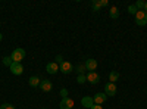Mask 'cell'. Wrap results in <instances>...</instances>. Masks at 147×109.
Wrapping results in <instances>:
<instances>
[{"label":"cell","mask_w":147,"mask_h":109,"mask_svg":"<svg viewBox=\"0 0 147 109\" xmlns=\"http://www.w3.org/2000/svg\"><path fill=\"white\" fill-rule=\"evenodd\" d=\"M10 58H12V60H13V62L21 64V60L25 59V50H24L22 47H18V49H15L13 52H12Z\"/></svg>","instance_id":"cell-1"},{"label":"cell","mask_w":147,"mask_h":109,"mask_svg":"<svg viewBox=\"0 0 147 109\" xmlns=\"http://www.w3.org/2000/svg\"><path fill=\"white\" fill-rule=\"evenodd\" d=\"M136 24L140 27H144L147 25V14L144 10H138L137 14H136Z\"/></svg>","instance_id":"cell-2"},{"label":"cell","mask_w":147,"mask_h":109,"mask_svg":"<svg viewBox=\"0 0 147 109\" xmlns=\"http://www.w3.org/2000/svg\"><path fill=\"white\" fill-rule=\"evenodd\" d=\"M59 71L62 72V74H71L74 71V65L71 62H68V60H63V62L59 65Z\"/></svg>","instance_id":"cell-3"},{"label":"cell","mask_w":147,"mask_h":109,"mask_svg":"<svg viewBox=\"0 0 147 109\" xmlns=\"http://www.w3.org/2000/svg\"><path fill=\"white\" fill-rule=\"evenodd\" d=\"M116 84L115 83H107L106 86H105V94L109 96V97H112V96L116 94Z\"/></svg>","instance_id":"cell-4"},{"label":"cell","mask_w":147,"mask_h":109,"mask_svg":"<svg viewBox=\"0 0 147 109\" xmlns=\"http://www.w3.org/2000/svg\"><path fill=\"white\" fill-rule=\"evenodd\" d=\"M84 66H85V69H87L88 72H91V71H96V69H97V60L90 58V59H87V60H85Z\"/></svg>","instance_id":"cell-5"},{"label":"cell","mask_w":147,"mask_h":109,"mask_svg":"<svg viewBox=\"0 0 147 109\" xmlns=\"http://www.w3.org/2000/svg\"><path fill=\"white\" fill-rule=\"evenodd\" d=\"M9 69H10V72H12L13 75H21L22 72H24V66H22L21 64H16V62L12 64Z\"/></svg>","instance_id":"cell-6"},{"label":"cell","mask_w":147,"mask_h":109,"mask_svg":"<svg viewBox=\"0 0 147 109\" xmlns=\"http://www.w3.org/2000/svg\"><path fill=\"white\" fill-rule=\"evenodd\" d=\"M87 81L90 84H97V83L100 81V77H99V74H97L96 71H91V72H88V74H87Z\"/></svg>","instance_id":"cell-7"},{"label":"cell","mask_w":147,"mask_h":109,"mask_svg":"<svg viewBox=\"0 0 147 109\" xmlns=\"http://www.w3.org/2000/svg\"><path fill=\"white\" fill-rule=\"evenodd\" d=\"M46 71L49 72V74H56V72H59V65L56 64V62H49L47 65H46Z\"/></svg>","instance_id":"cell-8"},{"label":"cell","mask_w":147,"mask_h":109,"mask_svg":"<svg viewBox=\"0 0 147 109\" xmlns=\"http://www.w3.org/2000/svg\"><path fill=\"white\" fill-rule=\"evenodd\" d=\"M72 106H74V100H72L71 97H65V99H62V102H60V105H59L60 109H71Z\"/></svg>","instance_id":"cell-9"},{"label":"cell","mask_w":147,"mask_h":109,"mask_svg":"<svg viewBox=\"0 0 147 109\" xmlns=\"http://www.w3.org/2000/svg\"><path fill=\"white\" fill-rule=\"evenodd\" d=\"M106 99H107V96H106L105 93H97V94H94V97H93V100H94L96 105H102V103H105Z\"/></svg>","instance_id":"cell-10"},{"label":"cell","mask_w":147,"mask_h":109,"mask_svg":"<svg viewBox=\"0 0 147 109\" xmlns=\"http://www.w3.org/2000/svg\"><path fill=\"white\" fill-rule=\"evenodd\" d=\"M81 105L84 106V108H93V105H94V100H93V97H90V96H85V97H82L81 99Z\"/></svg>","instance_id":"cell-11"},{"label":"cell","mask_w":147,"mask_h":109,"mask_svg":"<svg viewBox=\"0 0 147 109\" xmlns=\"http://www.w3.org/2000/svg\"><path fill=\"white\" fill-rule=\"evenodd\" d=\"M40 89L43 90V91H52V89H53V84L49 81V80H43L41 81V84H40Z\"/></svg>","instance_id":"cell-12"},{"label":"cell","mask_w":147,"mask_h":109,"mask_svg":"<svg viewBox=\"0 0 147 109\" xmlns=\"http://www.w3.org/2000/svg\"><path fill=\"white\" fill-rule=\"evenodd\" d=\"M28 83H30V86L31 87H40V84H41V80L38 78V77H35V75H32L30 80H28Z\"/></svg>","instance_id":"cell-13"},{"label":"cell","mask_w":147,"mask_h":109,"mask_svg":"<svg viewBox=\"0 0 147 109\" xmlns=\"http://www.w3.org/2000/svg\"><path fill=\"white\" fill-rule=\"evenodd\" d=\"M109 15H110V18L112 19H116L118 16H119V10H118V7L116 6H112L109 9Z\"/></svg>","instance_id":"cell-14"},{"label":"cell","mask_w":147,"mask_h":109,"mask_svg":"<svg viewBox=\"0 0 147 109\" xmlns=\"http://www.w3.org/2000/svg\"><path fill=\"white\" fill-rule=\"evenodd\" d=\"M119 80V72L118 71H112L109 74V83H116Z\"/></svg>","instance_id":"cell-15"},{"label":"cell","mask_w":147,"mask_h":109,"mask_svg":"<svg viewBox=\"0 0 147 109\" xmlns=\"http://www.w3.org/2000/svg\"><path fill=\"white\" fill-rule=\"evenodd\" d=\"M91 7H93V10L99 12V10H100V7H102L100 0H93V2H91Z\"/></svg>","instance_id":"cell-16"},{"label":"cell","mask_w":147,"mask_h":109,"mask_svg":"<svg viewBox=\"0 0 147 109\" xmlns=\"http://www.w3.org/2000/svg\"><path fill=\"white\" fill-rule=\"evenodd\" d=\"M13 64V60H12V58L10 56H6V58H3V65L5 66H9L10 68V65Z\"/></svg>","instance_id":"cell-17"},{"label":"cell","mask_w":147,"mask_h":109,"mask_svg":"<svg viewBox=\"0 0 147 109\" xmlns=\"http://www.w3.org/2000/svg\"><path fill=\"white\" fill-rule=\"evenodd\" d=\"M85 81H87V75H85V74H80V75L77 77V83H78V84H84Z\"/></svg>","instance_id":"cell-18"},{"label":"cell","mask_w":147,"mask_h":109,"mask_svg":"<svg viewBox=\"0 0 147 109\" xmlns=\"http://www.w3.org/2000/svg\"><path fill=\"white\" fill-rule=\"evenodd\" d=\"M138 12V9L136 7V5H129L128 6V14H131V15H136Z\"/></svg>","instance_id":"cell-19"},{"label":"cell","mask_w":147,"mask_h":109,"mask_svg":"<svg viewBox=\"0 0 147 109\" xmlns=\"http://www.w3.org/2000/svg\"><path fill=\"white\" fill-rule=\"evenodd\" d=\"M144 6H146V3L143 2V0H137V2H136V7L138 10H144Z\"/></svg>","instance_id":"cell-20"},{"label":"cell","mask_w":147,"mask_h":109,"mask_svg":"<svg viewBox=\"0 0 147 109\" xmlns=\"http://www.w3.org/2000/svg\"><path fill=\"white\" fill-rule=\"evenodd\" d=\"M0 109H16L12 103H3L2 106H0Z\"/></svg>","instance_id":"cell-21"},{"label":"cell","mask_w":147,"mask_h":109,"mask_svg":"<svg viewBox=\"0 0 147 109\" xmlns=\"http://www.w3.org/2000/svg\"><path fill=\"white\" fill-rule=\"evenodd\" d=\"M60 97H62V99L68 97V90H66V89H62V90H60Z\"/></svg>","instance_id":"cell-22"},{"label":"cell","mask_w":147,"mask_h":109,"mask_svg":"<svg viewBox=\"0 0 147 109\" xmlns=\"http://www.w3.org/2000/svg\"><path fill=\"white\" fill-rule=\"evenodd\" d=\"M55 62H56L57 65H60V64H62V62H63V58H62V55H57V56H56V60H55Z\"/></svg>","instance_id":"cell-23"},{"label":"cell","mask_w":147,"mask_h":109,"mask_svg":"<svg viewBox=\"0 0 147 109\" xmlns=\"http://www.w3.org/2000/svg\"><path fill=\"white\" fill-rule=\"evenodd\" d=\"M84 69H85V66H84V65L77 66V72H80V74H84Z\"/></svg>","instance_id":"cell-24"},{"label":"cell","mask_w":147,"mask_h":109,"mask_svg":"<svg viewBox=\"0 0 147 109\" xmlns=\"http://www.w3.org/2000/svg\"><path fill=\"white\" fill-rule=\"evenodd\" d=\"M100 3H102V7H103V6H107V5H109V2H107V0H100Z\"/></svg>","instance_id":"cell-25"},{"label":"cell","mask_w":147,"mask_h":109,"mask_svg":"<svg viewBox=\"0 0 147 109\" xmlns=\"http://www.w3.org/2000/svg\"><path fill=\"white\" fill-rule=\"evenodd\" d=\"M91 109H103V106H100V105H96V103H94Z\"/></svg>","instance_id":"cell-26"},{"label":"cell","mask_w":147,"mask_h":109,"mask_svg":"<svg viewBox=\"0 0 147 109\" xmlns=\"http://www.w3.org/2000/svg\"><path fill=\"white\" fill-rule=\"evenodd\" d=\"M144 12L147 14V2H146V6H144Z\"/></svg>","instance_id":"cell-27"},{"label":"cell","mask_w":147,"mask_h":109,"mask_svg":"<svg viewBox=\"0 0 147 109\" xmlns=\"http://www.w3.org/2000/svg\"><path fill=\"white\" fill-rule=\"evenodd\" d=\"M2 39H3V35H2V32H0V41H2Z\"/></svg>","instance_id":"cell-28"},{"label":"cell","mask_w":147,"mask_h":109,"mask_svg":"<svg viewBox=\"0 0 147 109\" xmlns=\"http://www.w3.org/2000/svg\"><path fill=\"white\" fill-rule=\"evenodd\" d=\"M41 109H46V108H41Z\"/></svg>","instance_id":"cell-29"},{"label":"cell","mask_w":147,"mask_h":109,"mask_svg":"<svg viewBox=\"0 0 147 109\" xmlns=\"http://www.w3.org/2000/svg\"><path fill=\"white\" fill-rule=\"evenodd\" d=\"M146 93H147V90H146Z\"/></svg>","instance_id":"cell-30"}]
</instances>
